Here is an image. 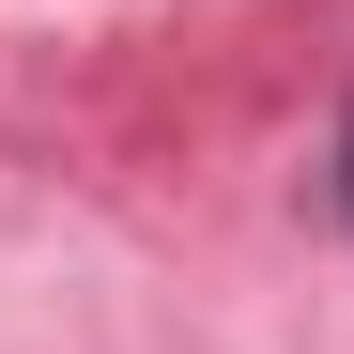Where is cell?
<instances>
[{
	"label": "cell",
	"instance_id": "1",
	"mask_svg": "<svg viewBox=\"0 0 354 354\" xmlns=\"http://www.w3.org/2000/svg\"><path fill=\"white\" fill-rule=\"evenodd\" d=\"M339 216H354V124H339Z\"/></svg>",
	"mask_w": 354,
	"mask_h": 354
}]
</instances>
